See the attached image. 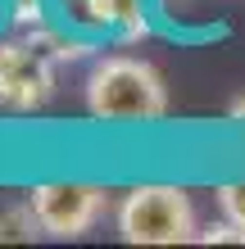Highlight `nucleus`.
Listing matches in <instances>:
<instances>
[{"label":"nucleus","mask_w":245,"mask_h":249,"mask_svg":"<svg viewBox=\"0 0 245 249\" xmlns=\"http://www.w3.org/2000/svg\"><path fill=\"white\" fill-rule=\"evenodd\" d=\"M59 64L37 46L27 32L0 36V109L9 113H32L55 100Z\"/></svg>","instance_id":"20e7f679"},{"label":"nucleus","mask_w":245,"mask_h":249,"mask_svg":"<svg viewBox=\"0 0 245 249\" xmlns=\"http://www.w3.org/2000/svg\"><path fill=\"white\" fill-rule=\"evenodd\" d=\"M0 5H5V0H0Z\"/></svg>","instance_id":"ddd939ff"},{"label":"nucleus","mask_w":245,"mask_h":249,"mask_svg":"<svg viewBox=\"0 0 245 249\" xmlns=\"http://www.w3.org/2000/svg\"><path fill=\"white\" fill-rule=\"evenodd\" d=\"M27 204L50 240H82L109 213V190L91 181H41L27 190Z\"/></svg>","instance_id":"7ed1b4c3"},{"label":"nucleus","mask_w":245,"mask_h":249,"mask_svg":"<svg viewBox=\"0 0 245 249\" xmlns=\"http://www.w3.org/2000/svg\"><path fill=\"white\" fill-rule=\"evenodd\" d=\"M59 5H68V0H59Z\"/></svg>","instance_id":"f8f14e48"},{"label":"nucleus","mask_w":245,"mask_h":249,"mask_svg":"<svg viewBox=\"0 0 245 249\" xmlns=\"http://www.w3.org/2000/svg\"><path fill=\"white\" fill-rule=\"evenodd\" d=\"M64 14L113 41H146V32H150L146 0H68Z\"/></svg>","instance_id":"39448f33"},{"label":"nucleus","mask_w":245,"mask_h":249,"mask_svg":"<svg viewBox=\"0 0 245 249\" xmlns=\"http://www.w3.org/2000/svg\"><path fill=\"white\" fill-rule=\"evenodd\" d=\"M37 236H46V231H41V222H37V213H32L27 199L0 209V240H5V245H27V240H37Z\"/></svg>","instance_id":"0eeeda50"},{"label":"nucleus","mask_w":245,"mask_h":249,"mask_svg":"<svg viewBox=\"0 0 245 249\" xmlns=\"http://www.w3.org/2000/svg\"><path fill=\"white\" fill-rule=\"evenodd\" d=\"M227 113H232L236 123H245V95H236V100H232V109H227Z\"/></svg>","instance_id":"9b49d317"},{"label":"nucleus","mask_w":245,"mask_h":249,"mask_svg":"<svg viewBox=\"0 0 245 249\" xmlns=\"http://www.w3.org/2000/svg\"><path fill=\"white\" fill-rule=\"evenodd\" d=\"M23 32L32 36V41H37V46L50 54L55 64H73V59H82V54H86V41H77V36H64V32H59V27H55L50 18H37V23H27Z\"/></svg>","instance_id":"423d86ee"},{"label":"nucleus","mask_w":245,"mask_h":249,"mask_svg":"<svg viewBox=\"0 0 245 249\" xmlns=\"http://www.w3.org/2000/svg\"><path fill=\"white\" fill-rule=\"evenodd\" d=\"M86 113L100 123H159L168 113V82L141 54H105L86 72Z\"/></svg>","instance_id":"f257e3e1"},{"label":"nucleus","mask_w":245,"mask_h":249,"mask_svg":"<svg viewBox=\"0 0 245 249\" xmlns=\"http://www.w3.org/2000/svg\"><path fill=\"white\" fill-rule=\"evenodd\" d=\"M123 245H191L200 240V213L191 190L172 181H146L132 186L113 209Z\"/></svg>","instance_id":"f03ea898"},{"label":"nucleus","mask_w":245,"mask_h":249,"mask_svg":"<svg viewBox=\"0 0 245 249\" xmlns=\"http://www.w3.org/2000/svg\"><path fill=\"white\" fill-rule=\"evenodd\" d=\"M14 18H19L23 27L37 23V18H46V14H41V0H14Z\"/></svg>","instance_id":"9d476101"},{"label":"nucleus","mask_w":245,"mask_h":249,"mask_svg":"<svg viewBox=\"0 0 245 249\" xmlns=\"http://www.w3.org/2000/svg\"><path fill=\"white\" fill-rule=\"evenodd\" d=\"M200 245H245V227L232 222V217L209 222V227H200Z\"/></svg>","instance_id":"6e6552de"},{"label":"nucleus","mask_w":245,"mask_h":249,"mask_svg":"<svg viewBox=\"0 0 245 249\" xmlns=\"http://www.w3.org/2000/svg\"><path fill=\"white\" fill-rule=\"evenodd\" d=\"M213 199H218L223 217H232V222H241V227H245V181L218 186V190H213Z\"/></svg>","instance_id":"1a4fd4ad"}]
</instances>
